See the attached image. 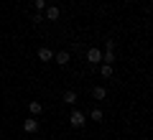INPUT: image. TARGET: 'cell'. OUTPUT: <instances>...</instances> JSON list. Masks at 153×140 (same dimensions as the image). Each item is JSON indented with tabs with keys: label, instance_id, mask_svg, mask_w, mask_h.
I'll list each match as a JSON object with an SVG mask.
<instances>
[{
	"label": "cell",
	"instance_id": "obj_14",
	"mask_svg": "<svg viewBox=\"0 0 153 140\" xmlns=\"http://www.w3.org/2000/svg\"><path fill=\"white\" fill-rule=\"evenodd\" d=\"M46 8V0H36V10H44Z\"/></svg>",
	"mask_w": 153,
	"mask_h": 140
},
{
	"label": "cell",
	"instance_id": "obj_13",
	"mask_svg": "<svg viewBox=\"0 0 153 140\" xmlns=\"http://www.w3.org/2000/svg\"><path fill=\"white\" fill-rule=\"evenodd\" d=\"M105 51H115V41L107 38V41H105Z\"/></svg>",
	"mask_w": 153,
	"mask_h": 140
},
{
	"label": "cell",
	"instance_id": "obj_6",
	"mask_svg": "<svg viewBox=\"0 0 153 140\" xmlns=\"http://www.w3.org/2000/svg\"><path fill=\"white\" fill-rule=\"evenodd\" d=\"M51 59H54L51 49H38V61H51Z\"/></svg>",
	"mask_w": 153,
	"mask_h": 140
},
{
	"label": "cell",
	"instance_id": "obj_12",
	"mask_svg": "<svg viewBox=\"0 0 153 140\" xmlns=\"http://www.w3.org/2000/svg\"><path fill=\"white\" fill-rule=\"evenodd\" d=\"M102 61H105V64H115V51H105V54H102Z\"/></svg>",
	"mask_w": 153,
	"mask_h": 140
},
{
	"label": "cell",
	"instance_id": "obj_10",
	"mask_svg": "<svg viewBox=\"0 0 153 140\" xmlns=\"http://www.w3.org/2000/svg\"><path fill=\"white\" fill-rule=\"evenodd\" d=\"M100 74H102L105 79H110V76H112V64H102L100 66Z\"/></svg>",
	"mask_w": 153,
	"mask_h": 140
},
{
	"label": "cell",
	"instance_id": "obj_4",
	"mask_svg": "<svg viewBox=\"0 0 153 140\" xmlns=\"http://www.w3.org/2000/svg\"><path fill=\"white\" fill-rule=\"evenodd\" d=\"M54 59H56V64H59V66H66V64H69V51H56Z\"/></svg>",
	"mask_w": 153,
	"mask_h": 140
},
{
	"label": "cell",
	"instance_id": "obj_3",
	"mask_svg": "<svg viewBox=\"0 0 153 140\" xmlns=\"http://www.w3.org/2000/svg\"><path fill=\"white\" fill-rule=\"evenodd\" d=\"M61 16V10L56 5H46V13H44V21H56Z\"/></svg>",
	"mask_w": 153,
	"mask_h": 140
},
{
	"label": "cell",
	"instance_id": "obj_9",
	"mask_svg": "<svg viewBox=\"0 0 153 140\" xmlns=\"http://www.w3.org/2000/svg\"><path fill=\"white\" fill-rule=\"evenodd\" d=\"M92 97H94V99H105V97H107V89H105V87H94Z\"/></svg>",
	"mask_w": 153,
	"mask_h": 140
},
{
	"label": "cell",
	"instance_id": "obj_8",
	"mask_svg": "<svg viewBox=\"0 0 153 140\" xmlns=\"http://www.w3.org/2000/svg\"><path fill=\"white\" fill-rule=\"evenodd\" d=\"M64 102H66V104H74V102H76V92H74V89H66V92H64Z\"/></svg>",
	"mask_w": 153,
	"mask_h": 140
},
{
	"label": "cell",
	"instance_id": "obj_11",
	"mask_svg": "<svg viewBox=\"0 0 153 140\" xmlns=\"http://www.w3.org/2000/svg\"><path fill=\"white\" fill-rule=\"evenodd\" d=\"M89 117H92L94 122H102V117H105V115H102V110H100V107H94V110H92V115H89Z\"/></svg>",
	"mask_w": 153,
	"mask_h": 140
},
{
	"label": "cell",
	"instance_id": "obj_5",
	"mask_svg": "<svg viewBox=\"0 0 153 140\" xmlns=\"http://www.w3.org/2000/svg\"><path fill=\"white\" fill-rule=\"evenodd\" d=\"M23 130H26V133H36V130H38V120L36 117H28L26 122H23Z\"/></svg>",
	"mask_w": 153,
	"mask_h": 140
},
{
	"label": "cell",
	"instance_id": "obj_1",
	"mask_svg": "<svg viewBox=\"0 0 153 140\" xmlns=\"http://www.w3.org/2000/svg\"><path fill=\"white\" fill-rule=\"evenodd\" d=\"M69 125H71V127H84V125H87V117H84V112L74 110V112L69 115Z\"/></svg>",
	"mask_w": 153,
	"mask_h": 140
},
{
	"label": "cell",
	"instance_id": "obj_7",
	"mask_svg": "<svg viewBox=\"0 0 153 140\" xmlns=\"http://www.w3.org/2000/svg\"><path fill=\"white\" fill-rule=\"evenodd\" d=\"M28 110H31V115L36 117V115L44 112V104H41V102H31V104H28Z\"/></svg>",
	"mask_w": 153,
	"mask_h": 140
},
{
	"label": "cell",
	"instance_id": "obj_2",
	"mask_svg": "<svg viewBox=\"0 0 153 140\" xmlns=\"http://www.w3.org/2000/svg\"><path fill=\"white\" fill-rule=\"evenodd\" d=\"M87 61L89 64H100V61H102V51H100L97 46H92V49L87 51Z\"/></svg>",
	"mask_w": 153,
	"mask_h": 140
}]
</instances>
